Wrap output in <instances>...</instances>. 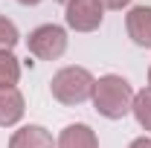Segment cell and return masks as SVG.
Masks as SVG:
<instances>
[{
    "mask_svg": "<svg viewBox=\"0 0 151 148\" xmlns=\"http://www.w3.org/2000/svg\"><path fill=\"white\" fill-rule=\"evenodd\" d=\"M93 105L108 119H122L134 108V90L122 75H102L93 84Z\"/></svg>",
    "mask_w": 151,
    "mask_h": 148,
    "instance_id": "obj_1",
    "label": "cell"
},
{
    "mask_svg": "<svg viewBox=\"0 0 151 148\" xmlns=\"http://www.w3.org/2000/svg\"><path fill=\"white\" fill-rule=\"evenodd\" d=\"M93 75L87 73L84 67H64L52 75L50 90L61 105H81L84 99L93 96Z\"/></svg>",
    "mask_w": 151,
    "mask_h": 148,
    "instance_id": "obj_2",
    "label": "cell"
},
{
    "mask_svg": "<svg viewBox=\"0 0 151 148\" xmlns=\"http://www.w3.org/2000/svg\"><path fill=\"white\" fill-rule=\"evenodd\" d=\"M26 47H29V52L41 61H55V58L64 55V50H67V32L55 26V23H44V26H38L29 32L26 38Z\"/></svg>",
    "mask_w": 151,
    "mask_h": 148,
    "instance_id": "obj_3",
    "label": "cell"
},
{
    "mask_svg": "<svg viewBox=\"0 0 151 148\" xmlns=\"http://www.w3.org/2000/svg\"><path fill=\"white\" fill-rule=\"evenodd\" d=\"M105 18V6L99 0H70L67 3V23L76 32H93Z\"/></svg>",
    "mask_w": 151,
    "mask_h": 148,
    "instance_id": "obj_4",
    "label": "cell"
},
{
    "mask_svg": "<svg viewBox=\"0 0 151 148\" xmlns=\"http://www.w3.org/2000/svg\"><path fill=\"white\" fill-rule=\"evenodd\" d=\"M128 35L134 38V44L139 47H151V6H137L128 12Z\"/></svg>",
    "mask_w": 151,
    "mask_h": 148,
    "instance_id": "obj_5",
    "label": "cell"
},
{
    "mask_svg": "<svg viewBox=\"0 0 151 148\" xmlns=\"http://www.w3.org/2000/svg\"><path fill=\"white\" fill-rule=\"evenodd\" d=\"M23 96L18 87H0V128L15 125L23 116Z\"/></svg>",
    "mask_w": 151,
    "mask_h": 148,
    "instance_id": "obj_6",
    "label": "cell"
},
{
    "mask_svg": "<svg viewBox=\"0 0 151 148\" xmlns=\"http://www.w3.org/2000/svg\"><path fill=\"white\" fill-rule=\"evenodd\" d=\"M9 148H52V137L41 125H26V128L12 134Z\"/></svg>",
    "mask_w": 151,
    "mask_h": 148,
    "instance_id": "obj_7",
    "label": "cell"
},
{
    "mask_svg": "<svg viewBox=\"0 0 151 148\" xmlns=\"http://www.w3.org/2000/svg\"><path fill=\"white\" fill-rule=\"evenodd\" d=\"M58 148H99V142L87 125H67L58 137Z\"/></svg>",
    "mask_w": 151,
    "mask_h": 148,
    "instance_id": "obj_8",
    "label": "cell"
},
{
    "mask_svg": "<svg viewBox=\"0 0 151 148\" xmlns=\"http://www.w3.org/2000/svg\"><path fill=\"white\" fill-rule=\"evenodd\" d=\"M20 78V64L9 50H0V87H15Z\"/></svg>",
    "mask_w": 151,
    "mask_h": 148,
    "instance_id": "obj_9",
    "label": "cell"
},
{
    "mask_svg": "<svg viewBox=\"0 0 151 148\" xmlns=\"http://www.w3.org/2000/svg\"><path fill=\"white\" fill-rule=\"evenodd\" d=\"M131 111H134V116H137V122L145 131H151V87H145L142 93L134 96V108Z\"/></svg>",
    "mask_w": 151,
    "mask_h": 148,
    "instance_id": "obj_10",
    "label": "cell"
},
{
    "mask_svg": "<svg viewBox=\"0 0 151 148\" xmlns=\"http://www.w3.org/2000/svg\"><path fill=\"white\" fill-rule=\"evenodd\" d=\"M15 44H18V29H15V23L0 15V50H12Z\"/></svg>",
    "mask_w": 151,
    "mask_h": 148,
    "instance_id": "obj_11",
    "label": "cell"
},
{
    "mask_svg": "<svg viewBox=\"0 0 151 148\" xmlns=\"http://www.w3.org/2000/svg\"><path fill=\"white\" fill-rule=\"evenodd\" d=\"M102 6H108V9H122V6H128V0H99Z\"/></svg>",
    "mask_w": 151,
    "mask_h": 148,
    "instance_id": "obj_12",
    "label": "cell"
},
{
    "mask_svg": "<svg viewBox=\"0 0 151 148\" xmlns=\"http://www.w3.org/2000/svg\"><path fill=\"white\" fill-rule=\"evenodd\" d=\"M128 148H151V139H148V137H139V139H134Z\"/></svg>",
    "mask_w": 151,
    "mask_h": 148,
    "instance_id": "obj_13",
    "label": "cell"
},
{
    "mask_svg": "<svg viewBox=\"0 0 151 148\" xmlns=\"http://www.w3.org/2000/svg\"><path fill=\"white\" fill-rule=\"evenodd\" d=\"M18 3H23V6H35V3H41V0H18Z\"/></svg>",
    "mask_w": 151,
    "mask_h": 148,
    "instance_id": "obj_14",
    "label": "cell"
},
{
    "mask_svg": "<svg viewBox=\"0 0 151 148\" xmlns=\"http://www.w3.org/2000/svg\"><path fill=\"white\" fill-rule=\"evenodd\" d=\"M58 3H70V0H58Z\"/></svg>",
    "mask_w": 151,
    "mask_h": 148,
    "instance_id": "obj_15",
    "label": "cell"
},
{
    "mask_svg": "<svg viewBox=\"0 0 151 148\" xmlns=\"http://www.w3.org/2000/svg\"><path fill=\"white\" fill-rule=\"evenodd\" d=\"M148 81H151V70H148Z\"/></svg>",
    "mask_w": 151,
    "mask_h": 148,
    "instance_id": "obj_16",
    "label": "cell"
}]
</instances>
